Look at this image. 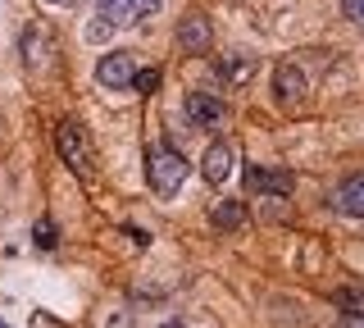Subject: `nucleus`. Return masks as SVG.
<instances>
[{
    "instance_id": "18",
    "label": "nucleus",
    "mask_w": 364,
    "mask_h": 328,
    "mask_svg": "<svg viewBox=\"0 0 364 328\" xmlns=\"http://www.w3.org/2000/svg\"><path fill=\"white\" fill-rule=\"evenodd\" d=\"M105 328H132V310H119V314H114V319H109Z\"/></svg>"
},
{
    "instance_id": "11",
    "label": "nucleus",
    "mask_w": 364,
    "mask_h": 328,
    "mask_svg": "<svg viewBox=\"0 0 364 328\" xmlns=\"http://www.w3.org/2000/svg\"><path fill=\"white\" fill-rule=\"evenodd\" d=\"M337 305L341 314H364V287L360 282H346V287H333V297H328Z\"/></svg>"
},
{
    "instance_id": "15",
    "label": "nucleus",
    "mask_w": 364,
    "mask_h": 328,
    "mask_svg": "<svg viewBox=\"0 0 364 328\" xmlns=\"http://www.w3.org/2000/svg\"><path fill=\"white\" fill-rule=\"evenodd\" d=\"M155 83H159V73H155V69H146V73H136V78H132V87H136L141 96H151V92H155Z\"/></svg>"
},
{
    "instance_id": "7",
    "label": "nucleus",
    "mask_w": 364,
    "mask_h": 328,
    "mask_svg": "<svg viewBox=\"0 0 364 328\" xmlns=\"http://www.w3.org/2000/svg\"><path fill=\"white\" fill-rule=\"evenodd\" d=\"M246 183H250V191H264V196H291L296 191V178L287 174V169H259V164H250L246 169Z\"/></svg>"
},
{
    "instance_id": "8",
    "label": "nucleus",
    "mask_w": 364,
    "mask_h": 328,
    "mask_svg": "<svg viewBox=\"0 0 364 328\" xmlns=\"http://www.w3.org/2000/svg\"><path fill=\"white\" fill-rule=\"evenodd\" d=\"M182 110H187V123H191V128H214V123L223 119V100L210 96V92H187Z\"/></svg>"
},
{
    "instance_id": "10",
    "label": "nucleus",
    "mask_w": 364,
    "mask_h": 328,
    "mask_svg": "<svg viewBox=\"0 0 364 328\" xmlns=\"http://www.w3.org/2000/svg\"><path fill=\"white\" fill-rule=\"evenodd\" d=\"M210 223L214 228H223V233H237V228H246V201H214L210 206Z\"/></svg>"
},
{
    "instance_id": "6",
    "label": "nucleus",
    "mask_w": 364,
    "mask_h": 328,
    "mask_svg": "<svg viewBox=\"0 0 364 328\" xmlns=\"http://www.w3.org/2000/svg\"><path fill=\"white\" fill-rule=\"evenodd\" d=\"M178 46L187 55H210V46H214L210 18H205V14H187V18H182V23H178Z\"/></svg>"
},
{
    "instance_id": "3",
    "label": "nucleus",
    "mask_w": 364,
    "mask_h": 328,
    "mask_svg": "<svg viewBox=\"0 0 364 328\" xmlns=\"http://www.w3.org/2000/svg\"><path fill=\"white\" fill-rule=\"evenodd\" d=\"M273 100H278V110H305L310 83H305V73L296 64H278L273 69Z\"/></svg>"
},
{
    "instance_id": "17",
    "label": "nucleus",
    "mask_w": 364,
    "mask_h": 328,
    "mask_svg": "<svg viewBox=\"0 0 364 328\" xmlns=\"http://www.w3.org/2000/svg\"><path fill=\"white\" fill-rule=\"evenodd\" d=\"M341 14H346V18H355V23L364 28V0H341Z\"/></svg>"
},
{
    "instance_id": "4",
    "label": "nucleus",
    "mask_w": 364,
    "mask_h": 328,
    "mask_svg": "<svg viewBox=\"0 0 364 328\" xmlns=\"http://www.w3.org/2000/svg\"><path fill=\"white\" fill-rule=\"evenodd\" d=\"M132 78H136L132 51H109V55H100V64H96V83H100V87L123 92V87H132Z\"/></svg>"
},
{
    "instance_id": "5",
    "label": "nucleus",
    "mask_w": 364,
    "mask_h": 328,
    "mask_svg": "<svg viewBox=\"0 0 364 328\" xmlns=\"http://www.w3.org/2000/svg\"><path fill=\"white\" fill-rule=\"evenodd\" d=\"M328 206L337 214H346V219H364V169L360 174H346L333 191H328Z\"/></svg>"
},
{
    "instance_id": "13",
    "label": "nucleus",
    "mask_w": 364,
    "mask_h": 328,
    "mask_svg": "<svg viewBox=\"0 0 364 328\" xmlns=\"http://www.w3.org/2000/svg\"><path fill=\"white\" fill-rule=\"evenodd\" d=\"M32 242H37L41 251H55V242H60L55 223H50V219H37V223H32Z\"/></svg>"
},
{
    "instance_id": "16",
    "label": "nucleus",
    "mask_w": 364,
    "mask_h": 328,
    "mask_svg": "<svg viewBox=\"0 0 364 328\" xmlns=\"http://www.w3.org/2000/svg\"><path fill=\"white\" fill-rule=\"evenodd\" d=\"M159 5H164V0H132V18H151Z\"/></svg>"
},
{
    "instance_id": "1",
    "label": "nucleus",
    "mask_w": 364,
    "mask_h": 328,
    "mask_svg": "<svg viewBox=\"0 0 364 328\" xmlns=\"http://www.w3.org/2000/svg\"><path fill=\"white\" fill-rule=\"evenodd\" d=\"M187 155L173 151V146H164V142H155V146H146V183H151L159 196H173V191L187 183Z\"/></svg>"
},
{
    "instance_id": "20",
    "label": "nucleus",
    "mask_w": 364,
    "mask_h": 328,
    "mask_svg": "<svg viewBox=\"0 0 364 328\" xmlns=\"http://www.w3.org/2000/svg\"><path fill=\"white\" fill-rule=\"evenodd\" d=\"M55 5H68V0H55Z\"/></svg>"
},
{
    "instance_id": "14",
    "label": "nucleus",
    "mask_w": 364,
    "mask_h": 328,
    "mask_svg": "<svg viewBox=\"0 0 364 328\" xmlns=\"http://www.w3.org/2000/svg\"><path fill=\"white\" fill-rule=\"evenodd\" d=\"M219 64H223V73L232 78V83H242V78L250 73V60H246V55H223Z\"/></svg>"
},
{
    "instance_id": "19",
    "label": "nucleus",
    "mask_w": 364,
    "mask_h": 328,
    "mask_svg": "<svg viewBox=\"0 0 364 328\" xmlns=\"http://www.w3.org/2000/svg\"><path fill=\"white\" fill-rule=\"evenodd\" d=\"M341 328H364V314H341Z\"/></svg>"
},
{
    "instance_id": "9",
    "label": "nucleus",
    "mask_w": 364,
    "mask_h": 328,
    "mask_svg": "<svg viewBox=\"0 0 364 328\" xmlns=\"http://www.w3.org/2000/svg\"><path fill=\"white\" fill-rule=\"evenodd\" d=\"M232 160H237V151L228 142H214L210 151H205V160H200V174H205V183H228L232 178Z\"/></svg>"
},
{
    "instance_id": "2",
    "label": "nucleus",
    "mask_w": 364,
    "mask_h": 328,
    "mask_svg": "<svg viewBox=\"0 0 364 328\" xmlns=\"http://www.w3.org/2000/svg\"><path fill=\"white\" fill-rule=\"evenodd\" d=\"M55 146H60V160L73 169L77 178H91L96 155H91V142H87L82 123H77V119H60V123H55Z\"/></svg>"
},
{
    "instance_id": "12",
    "label": "nucleus",
    "mask_w": 364,
    "mask_h": 328,
    "mask_svg": "<svg viewBox=\"0 0 364 328\" xmlns=\"http://www.w3.org/2000/svg\"><path fill=\"white\" fill-rule=\"evenodd\" d=\"M23 60H28L32 69H37V64H46V37H41L37 28L23 32Z\"/></svg>"
}]
</instances>
